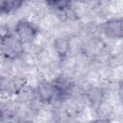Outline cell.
I'll return each instance as SVG.
<instances>
[{"label": "cell", "mask_w": 123, "mask_h": 123, "mask_svg": "<svg viewBox=\"0 0 123 123\" xmlns=\"http://www.w3.org/2000/svg\"><path fill=\"white\" fill-rule=\"evenodd\" d=\"M12 33L25 46H31L37 40L40 28L35 21L23 17L16 20L12 26Z\"/></svg>", "instance_id": "obj_1"}, {"label": "cell", "mask_w": 123, "mask_h": 123, "mask_svg": "<svg viewBox=\"0 0 123 123\" xmlns=\"http://www.w3.org/2000/svg\"><path fill=\"white\" fill-rule=\"evenodd\" d=\"M25 80L15 74L4 72L0 74V98L18 97L25 90Z\"/></svg>", "instance_id": "obj_2"}, {"label": "cell", "mask_w": 123, "mask_h": 123, "mask_svg": "<svg viewBox=\"0 0 123 123\" xmlns=\"http://www.w3.org/2000/svg\"><path fill=\"white\" fill-rule=\"evenodd\" d=\"M33 92L35 99L42 106H51L55 103H62L59 90L53 80H40Z\"/></svg>", "instance_id": "obj_3"}, {"label": "cell", "mask_w": 123, "mask_h": 123, "mask_svg": "<svg viewBox=\"0 0 123 123\" xmlns=\"http://www.w3.org/2000/svg\"><path fill=\"white\" fill-rule=\"evenodd\" d=\"M26 53V46L12 34L0 41V57L7 62H16L23 58Z\"/></svg>", "instance_id": "obj_4"}, {"label": "cell", "mask_w": 123, "mask_h": 123, "mask_svg": "<svg viewBox=\"0 0 123 123\" xmlns=\"http://www.w3.org/2000/svg\"><path fill=\"white\" fill-rule=\"evenodd\" d=\"M98 30L100 34L111 40H120L123 36V23L121 16H111L103 20Z\"/></svg>", "instance_id": "obj_5"}, {"label": "cell", "mask_w": 123, "mask_h": 123, "mask_svg": "<svg viewBox=\"0 0 123 123\" xmlns=\"http://www.w3.org/2000/svg\"><path fill=\"white\" fill-rule=\"evenodd\" d=\"M53 52L60 61L65 60L71 51V39L69 37L60 35L56 37L52 41Z\"/></svg>", "instance_id": "obj_6"}, {"label": "cell", "mask_w": 123, "mask_h": 123, "mask_svg": "<svg viewBox=\"0 0 123 123\" xmlns=\"http://www.w3.org/2000/svg\"><path fill=\"white\" fill-rule=\"evenodd\" d=\"M24 1L17 0H0V18L12 14L25 6Z\"/></svg>", "instance_id": "obj_7"}, {"label": "cell", "mask_w": 123, "mask_h": 123, "mask_svg": "<svg viewBox=\"0 0 123 123\" xmlns=\"http://www.w3.org/2000/svg\"><path fill=\"white\" fill-rule=\"evenodd\" d=\"M12 34V27L7 22L0 21V41L9 37Z\"/></svg>", "instance_id": "obj_8"}, {"label": "cell", "mask_w": 123, "mask_h": 123, "mask_svg": "<svg viewBox=\"0 0 123 123\" xmlns=\"http://www.w3.org/2000/svg\"><path fill=\"white\" fill-rule=\"evenodd\" d=\"M86 123H111V121L108 117H97L87 121Z\"/></svg>", "instance_id": "obj_9"}, {"label": "cell", "mask_w": 123, "mask_h": 123, "mask_svg": "<svg viewBox=\"0 0 123 123\" xmlns=\"http://www.w3.org/2000/svg\"><path fill=\"white\" fill-rule=\"evenodd\" d=\"M13 123H37V122L30 117H19Z\"/></svg>", "instance_id": "obj_10"}, {"label": "cell", "mask_w": 123, "mask_h": 123, "mask_svg": "<svg viewBox=\"0 0 123 123\" xmlns=\"http://www.w3.org/2000/svg\"><path fill=\"white\" fill-rule=\"evenodd\" d=\"M55 123H62V121H57V122H55Z\"/></svg>", "instance_id": "obj_11"}]
</instances>
